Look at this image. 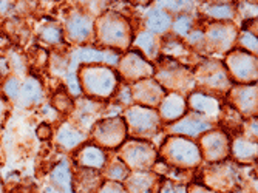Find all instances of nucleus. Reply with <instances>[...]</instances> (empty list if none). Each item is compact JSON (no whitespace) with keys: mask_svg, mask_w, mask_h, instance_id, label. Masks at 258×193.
Listing matches in <instances>:
<instances>
[{"mask_svg":"<svg viewBox=\"0 0 258 193\" xmlns=\"http://www.w3.org/2000/svg\"><path fill=\"white\" fill-rule=\"evenodd\" d=\"M232 152L235 155V158L241 161H249L256 158V144L253 141H246L243 138H237L233 141Z\"/></svg>","mask_w":258,"mask_h":193,"instance_id":"obj_25","label":"nucleus"},{"mask_svg":"<svg viewBox=\"0 0 258 193\" xmlns=\"http://www.w3.org/2000/svg\"><path fill=\"white\" fill-rule=\"evenodd\" d=\"M5 68H7V65H5V60H2V59H0V73H4V71H5Z\"/></svg>","mask_w":258,"mask_h":193,"instance_id":"obj_39","label":"nucleus"},{"mask_svg":"<svg viewBox=\"0 0 258 193\" xmlns=\"http://www.w3.org/2000/svg\"><path fill=\"white\" fill-rule=\"evenodd\" d=\"M70 105H72V102L68 101L67 96H60V94H57V96H56V108H59V110H65V108H68Z\"/></svg>","mask_w":258,"mask_h":193,"instance_id":"obj_36","label":"nucleus"},{"mask_svg":"<svg viewBox=\"0 0 258 193\" xmlns=\"http://www.w3.org/2000/svg\"><path fill=\"white\" fill-rule=\"evenodd\" d=\"M42 39H43L45 42H48V43L53 45V43L60 42L62 33H60V30L56 28V27H45L43 31H42Z\"/></svg>","mask_w":258,"mask_h":193,"instance_id":"obj_31","label":"nucleus"},{"mask_svg":"<svg viewBox=\"0 0 258 193\" xmlns=\"http://www.w3.org/2000/svg\"><path fill=\"white\" fill-rule=\"evenodd\" d=\"M107 175H108V178L113 179V181H122L124 178L128 176V170H127V167H125L122 162H116V164H113V165L108 168Z\"/></svg>","mask_w":258,"mask_h":193,"instance_id":"obj_29","label":"nucleus"},{"mask_svg":"<svg viewBox=\"0 0 258 193\" xmlns=\"http://www.w3.org/2000/svg\"><path fill=\"white\" fill-rule=\"evenodd\" d=\"M212 128V124L209 120L203 119V116H185L172 127V132L181 133V135H189V136H198L203 132H209Z\"/></svg>","mask_w":258,"mask_h":193,"instance_id":"obj_14","label":"nucleus"},{"mask_svg":"<svg viewBox=\"0 0 258 193\" xmlns=\"http://www.w3.org/2000/svg\"><path fill=\"white\" fill-rule=\"evenodd\" d=\"M19 90H20V82L16 78H10V79L5 81L4 91H5V94L8 96L10 99H14L16 101L17 94H19Z\"/></svg>","mask_w":258,"mask_h":193,"instance_id":"obj_32","label":"nucleus"},{"mask_svg":"<svg viewBox=\"0 0 258 193\" xmlns=\"http://www.w3.org/2000/svg\"><path fill=\"white\" fill-rule=\"evenodd\" d=\"M45 193H57L54 188H51V187H46V190H45Z\"/></svg>","mask_w":258,"mask_h":193,"instance_id":"obj_41","label":"nucleus"},{"mask_svg":"<svg viewBox=\"0 0 258 193\" xmlns=\"http://www.w3.org/2000/svg\"><path fill=\"white\" fill-rule=\"evenodd\" d=\"M232 101L241 113H253L256 111V85L238 87L232 91Z\"/></svg>","mask_w":258,"mask_h":193,"instance_id":"obj_12","label":"nucleus"},{"mask_svg":"<svg viewBox=\"0 0 258 193\" xmlns=\"http://www.w3.org/2000/svg\"><path fill=\"white\" fill-rule=\"evenodd\" d=\"M122 158L133 168H146L155 161L156 153H155V150L150 144L141 142V141H133L124 147Z\"/></svg>","mask_w":258,"mask_h":193,"instance_id":"obj_8","label":"nucleus"},{"mask_svg":"<svg viewBox=\"0 0 258 193\" xmlns=\"http://www.w3.org/2000/svg\"><path fill=\"white\" fill-rule=\"evenodd\" d=\"M67 30H68V36L72 40L76 42H84L93 30V22L82 14H75L72 19L67 23Z\"/></svg>","mask_w":258,"mask_h":193,"instance_id":"obj_15","label":"nucleus"},{"mask_svg":"<svg viewBox=\"0 0 258 193\" xmlns=\"http://www.w3.org/2000/svg\"><path fill=\"white\" fill-rule=\"evenodd\" d=\"M210 67L204 68V75L201 76V81H204V84L210 88H218L223 90L226 87H229V78L226 75V71L221 68L220 63L215 62H209Z\"/></svg>","mask_w":258,"mask_h":193,"instance_id":"obj_17","label":"nucleus"},{"mask_svg":"<svg viewBox=\"0 0 258 193\" xmlns=\"http://www.w3.org/2000/svg\"><path fill=\"white\" fill-rule=\"evenodd\" d=\"M121 71L122 75L130 81H139L153 73V68L141 57L138 53H130L121 60Z\"/></svg>","mask_w":258,"mask_h":193,"instance_id":"obj_10","label":"nucleus"},{"mask_svg":"<svg viewBox=\"0 0 258 193\" xmlns=\"http://www.w3.org/2000/svg\"><path fill=\"white\" fill-rule=\"evenodd\" d=\"M95 138L105 147H116L125 138V124L121 117H111L101 120L96 125Z\"/></svg>","mask_w":258,"mask_h":193,"instance_id":"obj_7","label":"nucleus"},{"mask_svg":"<svg viewBox=\"0 0 258 193\" xmlns=\"http://www.w3.org/2000/svg\"><path fill=\"white\" fill-rule=\"evenodd\" d=\"M170 23H172L170 16L166 11L159 10V8L153 10L147 16V27L153 33H164V31H167L169 27H170Z\"/></svg>","mask_w":258,"mask_h":193,"instance_id":"obj_23","label":"nucleus"},{"mask_svg":"<svg viewBox=\"0 0 258 193\" xmlns=\"http://www.w3.org/2000/svg\"><path fill=\"white\" fill-rule=\"evenodd\" d=\"M207 14L212 19L224 20V19H230L233 16V8L229 4H215L207 8Z\"/></svg>","mask_w":258,"mask_h":193,"instance_id":"obj_27","label":"nucleus"},{"mask_svg":"<svg viewBox=\"0 0 258 193\" xmlns=\"http://www.w3.org/2000/svg\"><path fill=\"white\" fill-rule=\"evenodd\" d=\"M98 184H99V176L95 172H90L87 168H84L76 176L75 190L78 193H96Z\"/></svg>","mask_w":258,"mask_h":193,"instance_id":"obj_22","label":"nucleus"},{"mask_svg":"<svg viewBox=\"0 0 258 193\" xmlns=\"http://www.w3.org/2000/svg\"><path fill=\"white\" fill-rule=\"evenodd\" d=\"M79 162L85 168H102L105 164V155L96 146H85L79 152Z\"/></svg>","mask_w":258,"mask_h":193,"instance_id":"obj_20","label":"nucleus"},{"mask_svg":"<svg viewBox=\"0 0 258 193\" xmlns=\"http://www.w3.org/2000/svg\"><path fill=\"white\" fill-rule=\"evenodd\" d=\"M185 111V101L181 94L170 93L161 104V116L166 120H175Z\"/></svg>","mask_w":258,"mask_h":193,"instance_id":"obj_16","label":"nucleus"},{"mask_svg":"<svg viewBox=\"0 0 258 193\" xmlns=\"http://www.w3.org/2000/svg\"><path fill=\"white\" fill-rule=\"evenodd\" d=\"M190 27H192V20L190 17L187 16H181L176 19V22L173 23V30L176 34H181V36H185L187 33L190 31Z\"/></svg>","mask_w":258,"mask_h":193,"instance_id":"obj_30","label":"nucleus"},{"mask_svg":"<svg viewBox=\"0 0 258 193\" xmlns=\"http://www.w3.org/2000/svg\"><path fill=\"white\" fill-rule=\"evenodd\" d=\"M0 193H4V187H2V182H0Z\"/></svg>","mask_w":258,"mask_h":193,"instance_id":"obj_42","label":"nucleus"},{"mask_svg":"<svg viewBox=\"0 0 258 193\" xmlns=\"http://www.w3.org/2000/svg\"><path fill=\"white\" fill-rule=\"evenodd\" d=\"M127 122L135 135L147 136L159 128V116L155 110L144 107V105H135L127 110L125 113Z\"/></svg>","mask_w":258,"mask_h":193,"instance_id":"obj_4","label":"nucleus"},{"mask_svg":"<svg viewBox=\"0 0 258 193\" xmlns=\"http://www.w3.org/2000/svg\"><path fill=\"white\" fill-rule=\"evenodd\" d=\"M133 96L141 104H144V107L156 105L162 98V88L159 87L158 82H153L150 79H143L133 85Z\"/></svg>","mask_w":258,"mask_h":193,"instance_id":"obj_11","label":"nucleus"},{"mask_svg":"<svg viewBox=\"0 0 258 193\" xmlns=\"http://www.w3.org/2000/svg\"><path fill=\"white\" fill-rule=\"evenodd\" d=\"M84 141H85V135L82 132L76 130L75 127H72L68 122L63 124L57 132L59 146H62L67 150H72V149L78 147L79 144H82Z\"/></svg>","mask_w":258,"mask_h":193,"instance_id":"obj_19","label":"nucleus"},{"mask_svg":"<svg viewBox=\"0 0 258 193\" xmlns=\"http://www.w3.org/2000/svg\"><path fill=\"white\" fill-rule=\"evenodd\" d=\"M159 193H187L184 185H175L172 182L164 184V187L159 190Z\"/></svg>","mask_w":258,"mask_h":193,"instance_id":"obj_35","label":"nucleus"},{"mask_svg":"<svg viewBox=\"0 0 258 193\" xmlns=\"http://www.w3.org/2000/svg\"><path fill=\"white\" fill-rule=\"evenodd\" d=\"M98 34H99V39L105 45H113V46H119V48L127 46L128 39H130L127 22L116 14L104 16L99 20Z\"/></svg>","mask_w":258,"mask_h":193,"instance_id":"obj_3","label":"nucleus"},{"mask_svg":"<svg viewBox=\"0 0 258 193\" xmlns=\"http://www.w3.org/2000/svg\"><path fill=\"white\" fill-rule=\"evenodd\" d=\"M70 63L68 67V87L75 94H79V84L76 82V76H75V70L79 65V62H108V63H116L118 62V56L111 51H96V50H90V48H81V50H76L70 56Z\"/></svg>","mask_w":258,"mask_h":193,"instance_id":"obj_5","label":"nucleus"},{"mask_svg":"<svg viewBox=\"0 0 258 193\" xmlns=\"http://www.w3.org/2000/svg\"><path fill=\"white\" fill-rule=\"evenodd\" d=\"M241 43H243V46L249 48L250 51L256 53V37L253 34H250V33L241 34Z\"/></svg>","mask_w":258,"mask_h":193,"instance_id":"obj_33","label":"nucleus"},{"mask_svg":"<svg viewBox=\"0 0 258 193\" xmlns=\"http://www.w3.org/2000/svg\"><path fill=\"white\" fill-rule=\"evenodd\" d=\"M201 146H203L204 156L210 161H220V159L226 158L230 150L229 141H227L226 135L221 132L207 133L201 141Z\"/></svg>","mask_w":258,"mask_h":193,"instance_id":"obj_9","label":"nucleus"},{"mask_svg":"<svg viewBox=\"0 0 258 193\" xmlns=\"http://www.w3.org/2000/svg\"><path fill=\"white\" fill-rule=\"evenodd\" d=\"M192 193H214V191H210V190H206V188H200V187H197V188H194V191Z\"/></svg>","mask_w":258,"mask_h":193,"instance_id":"obj_38","label":"nucleus"},{"mask_svg":"<svg viewBox=\"0 0 258 193\" xmlns=\"http://www.w3.org/2000/svg\"><path fill=\"white\" fill-rule=\"evenodd\" d=\"M139 48H143L144 53L147 56H153L155 53V37L150 34V33H143V34H139L136 42H135Z\"/></svg>","mask_w":258,"mask_h":193,"instance_id":"obj_28","label":"nucleus"},{"mask_svg":"<svg viewBox=\"0 0 258 193\" xmlns=\"http://www.w3.org/2000/svg\"><path fill=\"white\" fill-rule=\"evenodd\" d=\"M82 84L93 96H110L116 87V75L107 67H88L82 70Z\"/></svg>","mask_w":258,"mask_h":193,"instance_id":"obj_1","label":"nucleus"},{"mask_svg":"<svg viewBox=\"0 0 258 193\" xmlns=\"http://www.w3.org/2000/svg\"><path fill=\"white\" fill-rule=\"evenodd\" d=\"M153 176L149 173H135L128 178L130 193H152Z\"/></svg>","mask_w":258,"mask_h":193,"instance_id":"obj_26","label":"nucleus"},{"mask_svg":"<svg viewBox=\"0 0 258 193\" xmlns=\"http://www.w3.org/2000/svg\"><path fill=\"white\" fill-rule=\"evenodd\" d=\"M209 39L212 43L215 45H220V46H227L229 42L233 40V36H235V30L233 27H227V25H214L209 28Z\"/></svg>","mask_w":258,"mask_h":193,"instance_id":"obj_24","label":"nucleus"},{"mask_svg":"<svg viewBox=\"0 0 258 193\" xmlns=\"http://www.w3.org/2000/svg\"><path fill=\"white\" fill-rule=\"evenodd\" d=\"M50 135H51V130H50V125H48V124H42V125H39V128H37V136H39L40 139L50 138Z\"/></svg>","mask_w":258,"mask_h":193,"instance_id":"obj_37","label":"nucleus"},{"mask_svg":"<svg viewBox=\"0 0 258 193\" xmlns=\"http://www.w3.org/2000/svg\"><path fill=\"white\" fill-rule=\"evenodd\" d=\"M98 193H125V190H124L118 182L111 181V182L104 184V185H102V188H101Z\"/></svg>","mask_w":258,"mask_h":193,"instance_id":"obj_34","label":"nucleus"},{"mask_svg":"<svg viewBox=\"0 0 258 193\" xmlns=\"http://www.w3.org/2000/svg\"><path fill=\"white\" fill-rule=\"evenodd\" d=\"M4 110H5V104L2 102V99H0V117H2V114H4Z\"/></svg>","mask_w":258,"mask_h":193,"instance_id":"obj_40","label":"nucleus"},{"mask_svg":"<svg viewBox=\"0 0 258 193\" xmlns=\"http://www.w3.org/2000/svg\"><path fill=\"white\" fill-rule=\"evenodd\" d=\"M42 101V87L37 79L28 78L23 84H20V90L16 98V102L22 107H31Z\"/></svg>","mask_w":258,"mask_h":193,"instance_id":"obj_13","label":"nucleus"},{"mask_svg":"<svg viewBox=\"0 0 258 193\" xmlns=\"http://www.w3.org/2000/svg\"><path fill=\"white\" fill-rule=\"evenodd\" d=\"M20 193H25V191H20Z\"/></svg>","mask_w":258,"mask_h":193,"instance_id":"obj_43","label":"nucleus"},{"mask_svg":"<svg viewBox=\"0 0 258 193\" xmlns=\"http://www.w3.org/2000/svg\"><path fill=\"white\" fill-rule=\"evenodd\" d=\"M162 153L167 158V161H170L175 165H179L182 168L197 165L201 159L200 149L192 141H187L182 138L169 139L167 144L162 149Z\"/></svg>","mask_w":258,"mask_h":193,"instance_id":"obj_2","label":"nucleus"},{"mask_svg":"<svg viewBox=\"0 0 258 193\" xmlns=\"http://www.w3.org/2000/svg\"><path fill=\"white\" fill-rule=\"evenodd\" d=\"M190 107L206 116H217L220 113L218 99L212 98L206 93H194L190 96Z\"/></svg>","mask_w":258,"mask_h":193,"instance_id":"obj_18","label":"nucleus"},{"mask_svg":"<svg viewBox=\"0 0 258 193\" xmlns=\"http://www.w3.org/2000/svg\"><path fill=\"white\" fill-rule=\"evenodd\" d=\"M227 65L232 76L240 82L256 79V57L243 51H233L227 56Z\"/></svg>","mask_w":258,"mask_h":193,"instance_id":"obj_6","label":"nucleus"},{"mask_svg":"<svg viewBox=\"0 0 258 193\" xmlns=\"http://www.w3.org/2000/svg\"><path fill=\"white\" fill-rule=\"evenodd\" d=\"M51 181H53L54 187L59 188V191H62V193L73 191V176H72V172H70L67 162H62L54 168L51 173Z\"/></svg>","mask_w":258,"mask_h":193,"instance_id":"obj_21","label":"nucleus"}]
</instances>
